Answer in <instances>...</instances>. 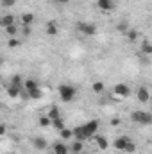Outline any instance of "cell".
<instances>
[{
  "label": "cell",
  "instance_id": "cell-1",
  "mask_svg": "<svg viewBox=\"0 0 152 154\" xmlns=\"http://www.w3.org/2000/svg\"><path fill=\"white\" fill-rule=\"evenodd\" d=\"M99 120H90L88 124L84 125H77L75 129H72V136L75 140H81V142H86L90 138H93L97 133H99Z\"/></svg>",
  "mask_w": 152,
  "mask_h": 154
},
{
  "label": "cell",
  "instance_id": "cell-2",
  "mask_svg": "<svg viewBox=\"0 0 152 154\" xmlns=\"http://www.w3.org/2000/svg\"><path fill=\"white\" fill-rule=\"evenodd\" d=\"M57 93H59V99L63 102H72L77 95V90L72 84H59L57 86Z\"/></svg>",
  "mask_w": 152,
  "mask_h": 154
},
{
  "label": "cell",
  "instance_id": "cell-3",
  "mask_svg": "<svg viewBox=\"0 0 152 154\" xmlns=\"http://www.w3.org/2000/svg\"><path fill=\"white\" fill-rule=\"evenodd\" d=\"M131 120L134 124H141V125H149L152 124V115L149 111H141V109H136L131 113Z\"/></svg>",
  "mask_w": 152,
  "mask_h": 154
},
{
  "label": "cell",
  "instance_id": "cell-4",
  "mask_svg": "<svg viewBox=\"0 0 152 154\" xmlns=\"http://www.w3.org/2000/svg\"><path fill=\"white\" fill-rule=\"evenodd\" d=\"M77 31L84 36H95L97 34V25L95 23H90V22H79L75 25Z\"/></svg>",
  "mask_w": 152,
  "mask_h": 154
},
{
  "label": "cell",
  "instance_id": "cell-5",
  "mask_svg": "<svg viewBox=\"0 0 152 154\" xmlns=\"http://www.w3.org/2000/svg\"><path fill=\"white\" fill-rule=\"evenodd\" d=\"M113 93L116 95V97L125 99V97H129V95H131V88H129L127 84H123V82H118V84H114V86H113Z\"/></svg>",
  "mask_w": 152,
  "mask_h": 154
},
{
  "label": "cell",
  "instance_id": "cell-6",
  "mask_svg": "<svg viewBox=\"0 0 152 154\" xmlns=\"http://www.w3.org/2000/svg\"><path fill=\"white\" fill-rule=\"evenodd\" d=\"M129 142H132L129 136H125V134H122V136H118L116 140L113 142V147H114V151H118V152H123V149L129 145Z\"/></svg>",
  "mask_w": 152,
  "mask_h": 154
},
{
  "label": "cell",
  "instance_id": "cell-7",
  "mask_svg": "<svg viewBox=\"0 0 152 154\" xmlns=\"http://www.w3.org/2000/svg\"><path fill=\"white\" fill-rule=\"evenodd\" d=\"M138 100L143 102V104H147V102L150 100V91H149L147 86H140V88H138Z\"/></svg>",
  "mask_w": 152,
  "mask_h": 154
},
{
  "label": "cell",
  "instance_id": "cell-8",
  "mask_svg": "<svg viewBox=\"0 0 152 154\" xmlns=\"http://www.w3.org/2000/svg\"><path fill=\"white\" fill-rule=\"evenodd\" d=\"M52 152H54V154H70V149H68V145H66V143L57 142V143H54V145H52Z\"/></svg>",
  "mask_w": 152,
  "mask_h": 154
},
{
  "label": "cell",
  "instance_id": "cell-9",
  "mask_svg": "<svg viewBox=\"0 0 152 154\" xmlns=\"http://www.w3.org/2000/svg\"><path fill=\"white\" fill-rule=\"evenodd\" d=\"M93 138H95V143H97V147H99L100 151H106V149L109 147V142H108L106 136H102V134H95Z\"/></svg>",
  "mask_w": 152,
  "mask_h": 154
},
{
  "label": "cell",
  "instance_id": "cell-10",
  "mask_svg": "<svg viewBox=\"0 0 152 154\" xmlns=\"http://www.w3.org/2000/svg\"><path fill=\"white\" fill-rule=\"evenodd\" d=\"M32 145H34L38 151H47V149H48V142H47L43 136H36V138L32 140Z\"/></svg>",
  "mask_w": 152,
  "mask_h": 154
},
{
  "label": "cell",
  "instance_id": "cell-11",
  "mask_svg": "<svg viewBox=\"0 0 152 154\" xmlns=\"http://www.w3.org/2000/svg\"><path fill=\"white\" fill-rule=\"evenodd\" d=\"M45 32H47L48 36H57V34H59V27H57V23H56V22H48L47 27H45Z\"/></svg>",
  "mask_w": 152,
  "mask_h": 154
},
{
  "label": "cell",
  "instance_id": "cell-12",
  "mask_svg": "<svg viewBox=\"0 0 152 154\" xmlns=\"http://www.w3.org/2000/svg\"><path fill=\"white\" fill-rule=\"evenodd\" d=\"M70 152H74V154H81V152H84V142H81V140H75L70 147Z\"/></svg>",
  "mask_w": 152,
  "mask_h": 154
},
{
  "label": "cell",
  "instance_id": "cell-13",
  "mask_svg": "<svg viewBox=\"0 0 152 154\" xmlns=\"http://www.w3.org/2000/svg\"><path fill=\"white\" fill-rule=\"evenodd\" d=\"M97 7L100 11H111L114 5H113V0H97Z\"/></svg>",
  "mask_w": 152,
  "mask_h": 154
},
{
  "label": "cell",
  "instance_id": "cell-14",
  "mask_svg": "<svg viewBox=\"0 0 152 154\" xmlns=\"http://www.w3.org/2000/svg\"><path fill=\"white\" fill-rule=\"evenodd\" d=\"M0 25H2V27L14 25V16H13V14H4V16H0Z\"/></svg>",
  "mask_w": 152,
  "mask_h": 154
},
{
  "label": "cell",
  "instance_id": "cell-15",
  "mask_svg": "<svg viewBox=\"0 0 152 154\" xmlns=\"http://www.w3.org/2000/svg\"><path fill=\"white\" fill-rule=\"evenodd\" d=\"M20 20H22V25H29V27H31V25L34 23V20H36V18H34V14H32V13H23Z\"/></svg>",
  "mask_w": 152,
  "mask_h": 154
},
{
  "label": "cell",
  "instance_id": "cell-16",
  "mask_svg": "<svg viewBox=\"0 0 152 154\" xmlns=\"http://www.w3.org/2000/svg\"><path fill=\"white\" fill-rule=\"evenodd\" d=\"M20 91H22V88H20V86H14V84H9V86H7V95H9L11 99L20 97Z\"/></svg>",
  "mask_w": 152,
  "mask_h": 154
},
{
  "label": "cell",
  "instance_id": "cell-17",
  "mask_svg": "<svg viewBox=\"0 0 152 154\" xmlns=\"http://www.w3.org/2000/svg\"><path fill=\"white\" fill-rule=\"evenodd\" d=\"M29 93V99H32V100H39L41 97H43V91H41V88H34V90H29L27 91Z\"/></svg>",
  "mask_w": 152,
  "mask_h": 154
},
{
  "label": "cell",
  "instance_id": "cell-18",
  "mask_svg": "<svg viewBox=\"0 0 152 154\" xmlns=\"http://www.w3.org/2000/svg\"><path fill=\"white\" fill-rule=\"evenodd\" d=\"M25 91H29V90H34V88H38V82L34 81V79H23V86H22Z\"/></svg>",
  "mask_w": 152,
  "mask_h": 154
},
{
  "label": "cell",
  "instance_id": "cell-19",
  "mask_svg": "<svg viewBox=\"0 0 152 154\" xmlns=\"http://www.w3.org/2000/svg\"><path fill=\"white\" fill-rule=\"evenodd\" d=\"M50 125H52V127H56L57 131H61V129H65V127H66V124H65V120H63V116H59V118H54Z\"/></svg>",
  "mask_w": 152,
  "mask_h": 154
},
{
  "label": "cell",
  "instance_id": "cell-20",
  "mask_svg": "<svg viewBox=\"0 0 152 154\" xmlns=\"http://www.w3.org/2000/svg\"><path fill=\"white\" fill-rule=\"evenodd\" d=\"M141 52L145 54V56H152V45L149 39H143V43H141Z\"/></svg>",
  "mask_w": 152,
  "mask_h": 154
},
{
  "label": "cell",
  "instance_id": "cell-21",
  "mask_svg": "<svg viewBox=\"0 0 152 154\" xmlns=\"http://www.w3.org/2000/svg\"><path fill=\"white\" fill-rule=\"evenodd\" d=\"M48 118H50V120H54V118H59V116H61V111H59V108H57V106H52V108H50V109H48Z\"/></svg>",
  "mask_w": 152,
  "mask_h": 154
},
{
  "label": "cell",
  "instance_id": "cell-22",
  "mask_svg": "<svg viewBox=\"0 0 152 154\" xmlns=\"http://www.w3.org/2000/svg\"><path fill=\"white\" fill-rule=\"evenodd\" d=\"M11 84H14V86H23V77L20 75V74H14V75L11 77Z\"/></svg>",
  "mask_w": 152,
  "mask_h": 154
},
{
  "label": "cell",
  "instance_id": "cell-23",
  "mask_svg": "<svg viewBox=\"0 0 152 154\" xmlns=\"http://www.w3.org/2000/svg\"><path fill=\"white\" fill-rule=\"evenodd\" d=\"M38 124H39V127H50L52 120H50L47 115H43V116H39V118H38Z\"/></svg>",
  "mask_w": 152,
  "mask_h": 154
},
{
  "label": "cell",
  "instance_id": "cell-24",
  "mask_svg": "<svg viewBox=\"0 0 152 154\" xmlns=\"http://www.w3.org/2000/svg\"><path fill=\"white\" fill-rule=\"evenodd\" d=\"M91 88H93V91H95V93H102L106 86H104V82H100V81H97V82H93V86H91Z\"/></svg>",
  "mask_w": 152,
  "mask_h": 154
},
{
  "label": "cell",
  "instance_id": "cell-25",
  "mask_svg": "<svg viewBox=\"0 0 152 154\" xmlns=\"http://www.w3.org/2000/svg\"><path fill=\"white\" fill-rule=\"evenodd\" d=\"M59 136H61L63 140H70V138H72V129H66V127L61 129V131H59Z\"/></svg>",
  "mask_w": 152,
  "mask_h": 154
},
{
  "label": "cell",
  "instance_id": "cell-26",
  "mask_svg": "<svg viewBox=\"0 0 152 154\" xmlns=\"http://www.w3.org/2000/svg\"><path fill=\"white\" fill-rule=\"evenodd\" d=\"M125 36L129 38V41H136V39H138V31H134V29H129V31L125 32Z\"/></svg>",
  "mask_w": 152,
  "mask_h": 154
},
{
  "label": "cell",
  "instance_id": "cell-27",
  "mask_svg": "<svg viewBox=\"0 0 152 154\" xmlns=\"http://www.w3.org/2000/svg\"><path fill=\"white\" fill-rule=\"evenodd\" d=\"M116 31H118V32H122V34H125V32L129 31V25H127V22H120V23L116 25Z\"/></svg>",
  "mask_w": 152,
  "mask_h": 154
},
{
  "label": "cell",
  "instance_id": "cell-28",
  "mask_svg": "<svg viewBox=\"0 0 152 154\" xmlns=\"http://www.w3.org/2000/svg\"><path fill=\"white\" fill-rule=\"evenodd\" d=\"M5 32L9 34V38H14L16 32H18V27L16 25H9V27H5Z\"/></svg>",
  "mask_w": 152,
  "mask_h": 154
},
{
  "label": "cell",
  "instance_id": "cell-29",
  "mask_svg": "<svg viewBox=\"0 0 152 154\" xmlns=\"http://www.w3.org/2000/svg\"><path fill=\"white\" fill-rule=\"evenodd\" d=\"M134 151H136V143H134V142H129V145L123 149V152L125 154H132Z\"/></svg>",
  "mask_w": 152,
  "mask_h": 154
},
{
  "label": "cell",
  "instance_id": "cell-30",
  "mask_svg": "<svg viewBox=\"0 0 152 154\" xmlns=\"http://www.w3.org/2000/svg\"><path fill=\"white\" fill-rule=\"evenodd\" d=\"M7 47L9 48H16V47H20V41L16 38H9V41H7Z\"/></svg>",
  "mask_w": 152,
  "mask_h": 154
},
{
  "label": "cell",
  "instance_id": "cell-31",
  "mask_svg": "<svg viewBox=\"0 0 152 154\" xmlns=\"http://www.w3.org/2000/svg\"><path fill=\"white\" fill-rule=\"evenodd\" d=\"M0 4H2V7H13L16 4V0H0Z\"/></svg>",
  "mask_w": 152,
  "mask_h": 154
},
{
  "label": "cell",
  "instance_id": "cell-32",
  "mask_svg": "<svg viewBox=\"0 0 152 154\" xmlns=\"http://www.w3.org/2000/svg\"><path fill=\"white\" fill-rule=\"evenodd\" d=\"M22 32H23V36H31V27L29 25H22Z\"/></svg>",
  "mask_w": 152,
  "mask_h": 154
},
{
  "label": "cell",
  "instance_id": "cell-33",
  "mask_svg": "<svg viewBox=\"0 0 152 154\" xmlns=\"http://www.w3.org/2000/svg\"><path fill=\"white\" fill-rule=\"evenodd\" d=\"M5 133H7V127H5L4 124H0V136H4Z\"/></svg>",
  "mask_w": 152,
  "mask_h": 154
},
{
  "label": "cell",
  "instance_id": "cell-34",
  "mask_svg": "<svg viewBox=\"0 0 152 154\" xmlns=\"http://www.w3.org/2000/svg\"><path fill=\"white\" fill-rule=\"evenodd\" d=\"M111 125H120V118H111Z\"/></svg>",
  "mask_w": 152,
  "mask_h": 154
},
{
  "label": "cell",
  "instance_id": "cell-35",
  "mask_svg": "<svg viewBox=\"0 0 152 154\" xmlns=\"http://www.w3.org/2000/svg\"><path fill=\"white\" fill-rule=\"evenodd\" d=\"M54 2H56V4H59V5H66L70 0H54Z\"/></svg>",
  "mask_w": 152,
  "mask_h": 154
},
{
  "label": "cell",
  "instance_id": "cell-36",
  "mask_svg": "<svg viewBox=\"0 0 152 154\" xmlns=\"http://www.w3.org/2000/svg\"><path fill=\"white\" fill-rule=\"evenodd\" d=\"M2 106H4V104H2V100H0V109H2Z\"/></svg>",
  "mask_w": 152,
  "mask_h": 154
},
{
  "label": "cell",
  "instance_id": "cell-37",
  "mask_svg": "<svg viewBox=\"0 0 152 154\" xmlns=\"http://www.w3.org/2000/svg\"><path fill=\"white\" fill-rule=\"evenodd\" d=\"M9 154H16V152H9Z\"/></svg>",
  "mask_w": 152,
  "mask_h": 154
},
{
  "label": "cell",
  "instance_id": "cell-38",
  "mask_svg": "<svg viewBox=\"0 0 152 154\" xmlns=\"http://www.w3.org/2000/svg\"><path fill=\"white\" fill-rule=\"evenodd\" d=\"M81 154H86V152H81Z\"/></svg>",
  "mask_w": 152,
  "mask_h": 154
}]
</instances>
